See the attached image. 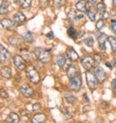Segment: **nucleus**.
I'll list each match as a JSON object with an SVG mask.
<instances>
[{
    "label": "nucleus",
    "mask_w": 116,
    "mask_h": 123,
    "mask_svg": "<svg viewBox=\"0 0 116 123\" xmlns=\"http://www.w3.org/2000/svg\"><path fill=\"white\" fill-rule=\"evenodd\" d=\"M34 54L38 57V59L42 62H48L51 59L49 51L44 49V48H41V47H36L34 49Z\"/></svg>",
    "instance_id": "obj_1"
},
{
    "label": "nucleus",
    "mask_w": 116,
    "mask_h": 123,
    "mask_svg": "<svg viewBox=\"0 0 116 123\" xmlns=\"http://www.w3.org/2000/svg\"><path fill=\"white\" fill-rule=\"evenodd\" d=\"M26 72H27V75L29 77V80H31L32 83L34 84H38L39 82L40 77L39 74L37 71V70L34 68L33 65H29L26 68Z\"/></svg>",
    "instance_id": "obj_2"
},
{
    "label": "nucleus",
    "mask_w": 116,
    "mask_h": 123,
    "mask_svg": "<svg viewBox=\"0 0 116 123\" xmlns=\"http://www.w3.org/2000/svg\"><path fill=\"white\" fill-rule=\"evenodd\" d=\"M82 86V80L79 74L72 79H70V88L73 91H79Z\"/></svg>",
    "instance_id": "obj_3"
},
{
    "label": "nucleus",
    "mask_w": 116,
    "mask_h": 123,
    "mask_svg": "<svg viewBox=\"0 0 116 123\" xmlns=\"http://www.w3.org/2000/svg\"><path fill=\"white\" fill-rule=\"evenodd\" d=\"M86 79H87V83L90 89H95L97 86V80L96 78L95 74H93L89 71L86 72Z\"/></svg>",
    "instance_id": "obj_4"
},
{
    "label": "nucleus",
    "mask_w": 116,
    "mask_h": 123,
    "mask_svg": "<svg viewBox=\"0 0 116 123\" xmlns=\"http://www.w3.org/2000/svg\"><path fill=\"white\" fill-rule=\"evenodd\" d=\"M81 65H82L83 68L86 69L87 71H89L90 69H92V68L94 67L95 61L90 56H85V57H83L81 59Z\"/></svg>",
    "instance_id": "obj_5"
},
{
    "label": "nucleus",
    "mask_w": 116,
    "mask_h": 123,
    "mask_svg": "<svg viewBox=\"0 0 116 123\" xmlns=\"http://www.w3.org/2000/svg\"><path fill=\"white\" fill-rule=\"evenodd\" d=\"M10 59V53L5 46H0V62L6 63Z\"/></svg>",
    "instance_id": "obj_6"
},
{
    "label": "nucleus",
    "mask_w": 116,
    "mask_h": 123,
    "mask_svg": "<svg viewBox=\"0 0 116 123\" xmlns=\"http://www.w3.org/2000/svg\"><path fill=\"white\" fill-rule=\"evenodd\" d=\"M96 37H97V39L98 45H99V48L101 50H105L106 49V46H105V34L101 32V31H98L96 34Z\"/></svg>",
    "instance_id": "obj_7"
},
{
    "label": "nucleus",
    "mask_w": 116,
    "mask_h": 123,
    "mask_svg": "<svg viewBox=\"0 0 116 123\" xmlns=\"http://www.w3.org/2000/svg\"><path fill=\"white\" fill-rule=\"evenodd\" d=\"M95 76L97 78L98 82L103 83L104 80H106V73L104 71V69L102 67H97L95 70Z\"/></svg>",
    "instance_id": "obj_8"
},
{
    "label": "nucleus",
    "mask_w": 116,
    "mask_h": 123,
    "mask_svg": "<svg viewBox=\"0 0 116 123\" xmlns=\"http://www.w3.org/2000/svg\"><path fill=\"white\" fill-rule=\"evenodd\" d=\"M20 92L24 97H31L33 95V89L27 84H23L20 86Z\"/></svg>",
    "instance_id": "obj_9"
},
{
    "label": "nucleus",
    "mask_w": 116,
    "mask_h": 123,
    "mask_svg": "<svg viewBox=\"0 0 116 123\" xmlns=\"http://www.w3.org/2000/svg\"><path fill=\"white\" fill-rule=\"evenodd\" d=\"M13 63L15 65V67L19 70H23L25 67H26V64H25V60L22 57L21 55H15L13 59Z\"/></svg>",
    "instance_id": "obj_10"
},
{
    "label": "nucleus",
    "mask_w": 116,
    "mask_h": 123,
    "mask_svg": "<svg viewBox=\"0 0 116 123\" xmlns=\"http://www.w3.org/2000/svg\"><path fill=\"white\" fill-rule=\"evenodd\" d=\"M20 54H21V57L24 59L25 61L31 62L33 60V55H32V53L30 52L28 49H25V48L24 49H21Z\"/></svg>",
    "instance_id": "obj_11"
},
{
    "label": "nucleus",
    "mask_w": 116,
    "mask_h": 123,
    "mask_svg": "<svg viewBox=\"0 0 116 123\" xmlns=\"http://www.w3.org/2000/svg\"><path fill=\"white\" fill-rule=\"evenodd\" d=\"M1 24H2V26H3L4 28L8 30V31H13L14 29V23L11 20H9V19L6 18L1 20Z\"/></svg>",
    "instance_id": "obj_12"
},
{
    "label": "nucleus",
    "mask_w": 116,
    "mask_h": 123,
    "mask_svg": "<svg viewBox=\"0 0 116 123\" xmlns=\"http://www.w3.org/2000/svg\"><path fill=\"white\" fill-rule=\"evenodd\" d=\"M6 122H11V123H18L20 122V116L15 112H11V113L6 117Z\"/></svg>",
    "instance_id": "obj_13"
},
{
    "label": "nucleus",
    "mask_w": 116,
    "mask_h": 123,
    "mask_svg": "<svg viewBox=\"0 0 116 123\" xmlns=\"http://www.w3.org/2000/svg\"><path fill=\"white\" fill-rule=\"evenodd\" d=\"M32 121L35 123H43L46 121V116L44 113H37L33 116Z\"/></svg>",
    "instance_id": "obj_14"
},
{
    "label": "nucleus",
    "mask_w": 116,
    "mask_h": 123,
    "mask_svg": "<svg viewBox=\"0 0 116 123\" xmlns=\"http://www.w3.org/2000/svg\"><path fill=\"white\" fill-rule=\"evenodd\" d=\"M0 73H1V76L5 79H10L12 77V71H11V68L7 67V66H5L1 69L0 71Z\"/></svg>",
    "instance_id": "obj_15"
},
{
    "label": "nucleus",
    "mask_w": 116,
    "mask_h": 123,
    "mask_svg": "<svg viewBox=\"0 0 116 123\" xmlns=\"http://www.w3.org/2000/svg\"><path fill=\"white\" fill-rule=\"evenodd\" d=\"M8 41H9V43L12 45L13 46H14V47H20L21 46V39L20 37H10L8 38Z\"/></svg>",
    "instance_id": "obj_16"
},
{
    "label": "nucleus",
    "mask_w": 116,
    "mask_h": 123,
    "mask_svg": "<svg viewBox=\"0 0 116 123\" xmlns=\"http://www.w3.org/2000/svg\"><path fill=\"white\" fill-rule=\"evenodd\" d=\"M66 55H67L68 58L70 59V60H71V61H77V60L79 59V55H78L72 48L67 49V51H66Z\"/></svg>",
    "instance_id": "obj_17"
},
{
    "label": "nucleus",
    "mask_w": 116,
    "mask_h": 123,
    "mask_svg": "<svg viewBox=\"0 0 116 123\" xmlns=\"http://www.w3.org/2000/svg\"><path fill=\"white\" fill-rule=\"evenodd\" d=\"M13 21L15 22H17V23H22V22H25L26 17H25V15L21 12H17L15 14L13 15Z\"/></svg>",
    "instance_id": "obj_18"
},
{
    "label": "nucleus",
    "mask_w": 116,
    "mask_h": 123,
    "mask_svg": "<svg viewBox=\"0 0 116 123\" xmlns=\"http://www.w3.org/2000/svg\"><path fill=\"white\" fill-rule=\"evenodd\" d=\"M76 8L78 11L79 12H86L87 9H88V7H87V3H86L84 0H79V2L76 4Z\"/></svg>",
    "instance_id": "obj_19"
},
{
    "label": "nucleus",
    "mask_w": 116,
    "mask_h": 123,
    "mask_svg": "<svg viewBox=\"0 0 116 123\" xmlns=\"http://www.w3.org/2000/svg\"><path fill=\"white\" fill-rule=\"evenodd\" d=\"M86 12H87V15H88L89 20H90L91 22H95L96 21V13H97L96 10L94 9L93 7H89V8L87 9Z\"/></svg>",
    "instance_id": "obj_20"
},
{
    "label": "nucleus",
    "mask_w": 116,
    "mask_h": 123,
    "mask_svg": "<svg viewBox=\"0 0 116 123\" xmlns=\"http://www.w3.org/2000/svg\"><path fill=\"white\" fill-rule=\"evenodd\" d=\"M67 76L69 79H72L73 77H75L76 75H78V71H77V69L73 66H70V67L68 68L67 70Z\"/></svg>",
    "instance_id": "obj_21"
},
{
    "label": "nucleus",
    "mask_w": 116,
    "mask_h": 123,
    "mask_svg": "<svg viewBox=\"0 0 116 123\" xmlns=\"http://www.w3.org/2000/svg\"><path fill=\"white\" fill-rule=\"evenodd\" d=\"M21 37L27 43H31L32 40H33V36H32V33H31V31H27V32L22 33L21 34Z\"/></svg>",
    "instance_id": "obj_22"
},
{
    "label": "nucleus",
    "mask_w": 116,
    "mask_h": 123,
    "mask_svg": "<svg viewBox=\"0 0 116 123\" xmlns=\"http://www.w3.org/2000/svg\"><path fill=\"white\" fill-rule=\"evenodd\" d=\"M9 9V4L7 1H3L0 6V14H6Z\"/></svg>",
    "instance_id": "obj_23"
},
{
    "label": "nucleus",
    "mask_w": 116,
    "mask_h": 123,
    "mask_svg": "<svg viewBox=\"0 0 116 123\" xmlns=\"http://www.w3.org/2000/svg\"><path fill=\"white\" fill-rule=\"evenodd\" d=\"M68 21L70 23H72L73 21H77V12L74 11L73 9L70 10V12H68Z\"/></svg>",
    "instance_id": "obj_24"
},
{
    "label": "nucleus",
    "mask_w": 116,
    "mask_h": 123,
    "mask_svg": "<svg viewBox=\"0 0 116 123\" xmlns=\"http://www.w3.org/2000/svg\"><path fill=\"white\" fill-rule=\"evenodd\" d=\"M64 97L66 99V101L70 104H73L74 102L76 101V97L74 96V95L71 92H66L64 94Z\"/></svg>",
    "instance_id": "obj_25"
},
{
    "label": "nucleus",
    "mask_w": 116,
    "mask_h": 123,
    "mask_svg": "<svg viewBox=\"0 0 116 123\" xmlns=\"http://www.w3.org/2000/svg\"><path fill=\"white\" fill-rule=\"evenodd\" d=\"M65 62H66V59H65V57H64L63 55H57V57H56V62H57V64L59 67H61V68L64 67Z\"/></svg>",
    "instance_id": "obj_26"
},
{
    "label": "nucleus",
    "mask_w": 116,
    "mask_h": 123,
    "mask_svg": "<svg viewBox=\"0 0 116 123\" xmlns=\"http://www.w3.org/2000/svg\"><path fill=\"white\" fill-rule=\"evenodd\" d=\"M107 41L110 43L111 47H112L113 51H115V50H116V37H107Z\"/></svg>",
    "instance_id": "obj_27"
},
{
    "label": "nucleus",
    "mask_w": 116,
    "mask_h": 123,
    "mask_svg": "<svg viewBox=\"0 0 116 123\" xmlns=\"http://www.w3.org/2000/svg\"><path fill=\"white\" fill-rule=\"evenodd\" d=\"M67 34H68V36L70 37H71V38L77 37V31H76V30L74 28H72V27H71V28L68 29Z\"/></svg>",
    "instance_id": "obj_28"
},
{
    "label": "nucleus",
    "mask_w": 116,
    "mask_h": 123,
    "mask_svg": "<svg viewBox=\"0 0 116 123\" xmlns=\"http://www.w3.org/2000/svg\"><path fill=\"white\" fill-rule=\"evenodd\" d=\"M32 0H20V6L21 8H28L31 6Z\"/></svg>",
    "instance_id": "obj_29"
},
{
    "label": "nucleus",
    "mask_w": 116,
    "mask_h": 123,
    "mask_svg": "<svg viewBox=\"0 0 116 123\" xmlns=\"http://www.w3.org/2000/svg\"><path fill=\"white\" fill-rule=\"evenodd\" d=\"M84 43L88 46H89V47H92V46H94V39H93V37L89 36V37H86L85 39H84Z\"/></svg>",
    "instance_id": "obj_30"
},
{
    "label": "nucleus",
    "mask_w": 116,
    "mask_h": 123,
    "mask_svg": "<svg viewBox=\"0 0 116 123\" xmlns=\"http://www.w3.org/2000/svg\"><path fill=\"white\" fill-rule=\"evenodd\" d=\"M104 25H105L104 21L103 19H100V20H98L97 22V23H96V28H97V30H98V31H101V30L104 27Z\"/></svg>",
    "instance_id": "obj_31"
},
{
    "label": "nucleus",
    "mask_w": 116,
    "mask_h": 123,
    "mask_svg": "<svg viewBox=\"0 0 116 123\" xmlns=\"http://www.w3.org/2000/svg\"><path fill=\"white\" fill-rule=\"evenodd\" d=\"M65 0H53V5L55 7H61L64 4Z\"/></svg>",
    "instance_id": "obj_32"
},
{
    "label": "nucleus",
    "mask_w": 116,
    "mask_h": 123,
    "mask_svg": "<svg viewBox=\"0 0 116 123\" xmlns=\"http://www.w3.org/2000/svg\"><path fill=\"white\" fill-rule=\"evenodd\" d=\"M105 9H106V6L104 5V3H99L97 4V10L98 12H104V11H105Z\"/></svg>",
    "instance_id": "obj_33"
},
{
    "label": "nucleus",
    "mask_w": 116,
    "mask_h": 123,
    "mask_svg": "<svg viewBox=\"0 0 116 123\" xmlns=\"http://www.w3.org/2000/svg\"><path fill=\"white\" fill-rule=\"evenodd\" d=\"M110 29H111V31L116 35V20H113V21L111 22Z\"/></svg>",
    "instance_id": "obj_34"
},
{
    "label": "nucleus",
    "mask_w": 116,
    "mask_h": 123,
    "mask_svg": "<svg viewBox=\"0 0 116 123\" xmlns=\"http://www.w3.org/2000/svg\"><path fill=\"white\" fill-rule=\"evenodd\" d=\"M100 16H101V19H103V20H107V19L110 17V13L107 12L106 11H104V12H101Z\"/></svg>",
    "instance_id": "obj_35"
},
{
    "label": "nucleus",
    "mask_w": 116,
    "mask_h": 123,
    "mask_svg": "<svg viewBox=\"0 0 116 123\" xmlns=\"http://www.w3.org/2000/svg\"><path fill=\"white\" fill-rule=\"evenodd\" d=\"M94 61H95L96 63H100L101 62H102V56L100 55H98V54H95L94 55Z\"/></svg>",
    "instance_id": "obj_36"
},
{
    "label": "nucleus",
    "mask_w": 116,
    "mask_h": 123,
    "mask_svg": "<svg viewBox=\"0 0 116 123\" xmlns=\"http://www.w3.org/2000/svg\"><path fill=\"white\" fill-rule=\"evenodd\" d=\"M0 96L3 97V98H7L8 97V94L6 93V91L5 89L0 90Z\"/></svg>",
    "instance_id": "obj_37"
},
{
    "label": "nucleus",
    "mask_w": 116,
    "mask_h": 123,
    "mask_svg": "<svg viewBox=\"0 0 116 123\" xmlns=\"http://www.w3.org/2000/svg\"><path fill=\"white\" fill-rule=\"evenodd\" d=\"M49 1H50V0H39L40 6H42V7H46V6L48 5Z\"/></svg>",
    "instance_id": "obj_38"
},
{
    "label": "nucleus",
    "mask_w": 116,
    "mask_h": 123,
    "mask_svg": "<svg viewBox=\"0 0 116 123\" xmlns=\"http://www.w3.org/2000/svg\"><path fill=\"white\" fill-rule=\"evenodd\" d=\"M112 89H113V93L116 95V80H113L112 81Z\"/></svg>",
    "instance_id": "obj_39"
},
{
    "label": "nucleus",
    "mask_w": 116,
    "mask_h": 123,
    "mask_svg": "<svg viewBox=\"0 0 116 123\" xmlns=\"http://www.w3.org/2000/svg\"><path fill=\"white\" fill-rule=\"evenodd\" d=\"M39 109H40V105H39V104H35V105H33V107H32V110H33L34 111H39Z\"/></svg>",
    "instance_id": "obj_40"
},
{
    "label": "nucleus",
    "mask_w": 116,
    "mask_h": 123,
    "mask_svg": "<svg viewBox=\"0 0 116 123\" xmlns=\"http://www.w3.org/2000/svg\"><path fill=\"white\" fill-rule=\"evenodd\" d=\"M70 66H71V62L70 61H66V62H65V63H64V67H63V68H64V70L66 71V70H67V69L69 67H70Z\"/></svg>",
    "instance_id": "obj_41"
},
{
    "label": "nucleus",
    "mask_w": 116,
    "mask_h": 123,
    "mask_svg": "<svg viewBox=\"0 0 116 123\" xmlns=\"http://www.w3.org/2000/svg\"><path fill=\"white\" fill-rule=\"evenodd\" d=\"M84 18V14L80 12H77V21H79V20H81V19Z\"/></svg>",
    "instance_id": "obj_42"
},
{
    "label": "nucleus",
    "mask_w": 116,
    "mask_h": 123,
    "mask_svg": "<svg viewBox=\"0 0 116 123\" xmlns=\"http://www.w3.org/2000/svg\"><path fill=\"white\" fill-rule=\"evenodd\" d=\"M85 34V31H83V30H80V31H79V33H77V37H83V35Z\"/></svg>",
    "instance_id": "obj_43"
},
{
    "label": "nucleus",
    "mask_w": 116,
    "mask_h": 123,
    "mask_svg": "<svg viewBox=\"0 0 116 123\" xmlns=\"http://www.w3.org/2000/svg\"><path fill=\"white\" fill-rule=\"evenodd\" d=\"M46 37H49V38L53 39L54 38V34H53V32H49V33L46 34Z\"/></svg>",
    "instance_id": "obj_44"
},
{
    "label": "nucleus",
    "mask_w": 116,
    "mask_h": 123,
    "mask_svg": "<svg viewBox=\"0 0 116 123\" xmlns=\"http://www.w3.org/2000/svg\"><path fill=\"white\" fill-rule=\"evenodd\" d=\"M83 97H84V99H85V101H86V102H89V96H88V95H87L86 93H84V94H83Z\"/></svg>",
    "instance_id": "obj_45"
},
{
    "label": "nucleus",
    "mask_w": 116,
    "mask_h": 123,
    "mask_svg": "<svg viewBox=\"0 0 116 123\" xmlns=\"http://www.w3.org/2000/svg\"><path fill=\"white\" fill-rule=\"evenodd\" d=\"M105 65H106L107 67L109 68L110 70H113V65H111L110 62H105Z\"/></svg>",
    "instance_id": "obj_46"
},
{
    "label": "nucleus",
    "mask_w": 116,
    "mask_h": 123,
    "mask_svg": "<svg viewBox=\"0 0 116 123\" xmlns=\"http://www.w3.org/2000/svg\"><path fill=\"white\" fill-rule=\"evenodd\" d=\"M21 115H22V116H25V115H26V116H29V114H28L27 111H21Z\"/></svg>",
    "instance_id": "obj_47"
},
{
    "label": "nucleus",
    "mask_w": 116,
    "mask_h": 123,
    "mask_svg": "<svg viewBox=\"0 0 116 123\" xmlns=\"http://www.w3.org/2000/svg\"><path fill=\"white\" fill-rule=\"evenodd\" d=\"M88 1H89V2L90 4H96V3H97V0H88Z\"/></svg>",
    "instance_id": "obj_48"
},
{
    "label": "nucleus",
    "mask_w": 116,
    "mask_h": 123,
    "mask_svg": "<svg viewBox=\"0 0 116 123\" xmlns=\"http://www.w3.org/2000/svg\"><path fill=\"white\" fill-rule=\"evenodd\" d=\"M111 12H113V13H112V15L113 16H114V15H116V11H114V10H112V11H111Z\"/></svg>",
    "instance_id": "obj_49"
},
{
    "label": "nucleus",
    "mask_w": 116,
    "mask_h": 123,
    "mask_svg": "<svg viewBox=\"0 0 116 123\" xmlns=\"http://www.w3.org/2000/svg\"><path fill=\"white\" fill-rule=\"evenodd\" d=\"M113 5L114 7H116V0H113Z\"/></svg>",
    "instance_id": "obj_50"
},
{
    "label": "nucleus",
    "mask_w": 116,
    "mask_h": 123,
    "mask_svg": "<svg viewBox=\"0 0 116 123\" xmlns=\"http://www.w3.org/2000/svg\"><path fill=\"white\" fill-rule=\"evenodd\" d=\"M14 3H20V0H13Z\"/></svg>",
    "instance_id": "obj_51"
},
{
    "label": "nucleus",
    "mask_w": 116,
    "mask_h": 123,
    "mask_svg": "<svg viewBox=\"0 0 116 123\" xmlns=\"http://www.w3.org/2000/svg\"><path fill=\"white\" fill-rule=\"evenodd\" d=\"M114 52V58H115V60H116V50L115 51H113Z\"/></svg>",
    "instance_id": "obj_52"
}]
</instances>
